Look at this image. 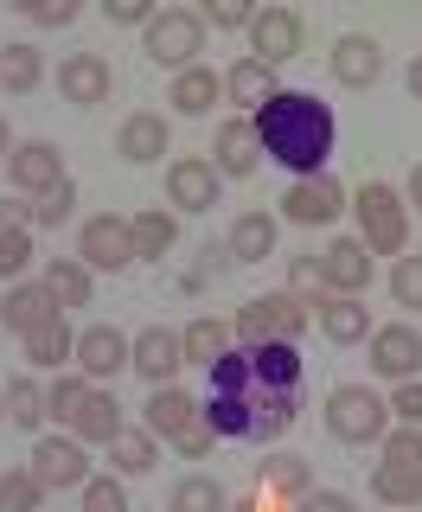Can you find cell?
<instances>
[{"instance_id": "1", "label": "cell", "mask_w": 422, "mask_h": 512, "mask_svg": "<svg viewBox=\"0 0 422 512\" xmlns=\"http://www.w3.org/2000/svg\"><path fill=\"white\" fill-rule=\"evenodd\" d=\"M205 423L231 442H275L301 416V352L295 346H237L211 365Z\"/></svg>"}, {"instance_id": "2", "label": "cell", "mask_w": 422, "mask_h": 512, "mask_svg": "<svg viewBox=\"0 0 422 512\" xmlns=\"http://www.w3.org/2000/svg\"><path fill=\"white\" fill-rule=\"evenodd\" d=\"M250 122H256L263 154L282 160V167H295L301 180H314V173L327 167V154H333V109L320 103V96H307V90H275Z\"/></svg>"}, {"instance_id": "3", "label": "cell", "mask_w": 422, "mask_h": 512, "mask_svg": "<svg viewBox=\"0 0 422 512\" xmlns=\"http://www.w3.org/2000/svg\"><path fill=\"white\" fill-rule=\"evenodd\" d=\"M359 244L371 256H403V244H410V205L397 199L384 180H365L359 186Z\"/></svg>"}, {"instance_id": "4", "label": "cell", "mask_w": 422, "mask_h": 512, "mask_svg": "<svg viewBox=\"0 0 422 512\" xmlns=\"http://www.w3.org/2000/svg\"><path fill=\"white\" fill-rule=\"evenodd\" d=\"M237 333L243 346H295L307 333V301L295 295H256L237 308Z\"/></svg>"}, {"instance_id": "5", "label": "cell", "mask_w": 422, "mask_h": 512, "mask_svg": "<svg viewBox=\"0 0 422 512\" xmlns=\"http://www.w3.org/2000/svg\"><path fill=\"white\" fill-rule=\"evenodd\" d=\"M327 429L339 442H384L391 404H384L378 391H365V384H339V391L327 397Z\"/></svg>"}, {"instance_id": "6", "label": "cell", "mask_w": 422, "mask_h": 512, "mask_svg": "<svg viewBox=\"0 0 422 512\" xmlns=\"http://www.w3.org/2000/svg\"><path fill=\"white\" fill-rule=\"evenodd\" d=\"M141 32H148V58L173 64V71H192V58L205 52V20L186 13V7H160Z\"/></svg>"}, {"instance_id": "7", "label": "cell", "mask_w": 422, "mask_h": 512, "mask_svg": "<svg viewBox=\"0 0 422 512\" xmlns=\"http://www.w3.org/2000/svg\"><path fill=\"white\" fill-rule=\"evenodd\" d=\"M77 263L84 269H128L135 263V231H128V218L103 212L84 224V237H77Z\"/></svg>"}, {"instance_id": "8", "label": "cell", "mask_w": 422, "mask_h": 512, "mask_svg": "<svg viewBox=\"0 0 422 512\" xmlns=\"http://www.w3.org/2000/svg\"><path fill=\"white\" fill-rule=\"evenodd\" d=\"M250 58L256 64H288V58H301V13H288V7H263L250 20Z\"/></svg>"}, {"instance_id": "9", "label": "cell", "mask_w": 422, "mask_h": 512, "mask_svg": "<svg viewBox=\"0 0 422 512\" xmlns=\"http://www.w3.org/2000/svg\"><path fill=\"white\" fill-rule=\"evenodd\" d=\"M371 372L410 384L422 372V333L403 327V320H397V327H371Z\"/></svg>"}, {"instance_id": "10", "label": "cell", "mask_w": 422, "mask_h": 512, "mask_svg": "<svg viewBox=\"0 0 422 512\" xmlns=\"http://www.w3.org/2000/svg\"><path fill=\"white\" fill-rule=\"evenodd\" d=\"M7 180L20 186V192H32V199H45L58 180H71L64 173V154L52 148V141H20V148L7 154Z\"/></svg>"}, {"instance_id": "11", "label": "cell", "mask_w": 422, "mask_h": 512, "mask_svg": "<svg viewBox=\"0 0 422 512\" xmlns=\"http://www.w3.org/2000/svg\"><path fill=\"white\" fill-rule=\"evenodd\" d=\"M339 212H346V192H339V180H327V173H314V180H295L282 199V218L288 224H333Z\"/></svg>"}, {"instance_id": "12", "label": "cell", "mask_w": 422, "mask_h": 512, "mask_svg": "<svg viewBox=\"0 0 422 512\" xmlns=\"http://www.w3.org/2000/svg\"><path fill=\"white\" fill-rule=\"evenodd\" d=\"M32 474H39L45 493H64V487H84V480H90V461H84V448H77V442L45 436L39 448H32Z\"/></svg>"}, {"instance_id": "13", "label": "cell", "mask_w": 422, "mask_h": 512, "mask_svg": "<svg viewBox=\"0 0 422 512\" xmlns=\"http://www.w3.org/2000/svg\"><path fill=\"white\" fill-rule=\"evenodd\" d=\"M256 160H263L256 122H250V116H231V122L218 128V148H211V167H218V180H243V173H256Z\"/></svg>"}, {"instance_id": "14", "label": "cell", "mask_w": 422, "mask_h": 512, "mask_svg": "<svg viewBox=\"0 0 422 512\" xmlns=\"http://www.w3.org/2000/svg\"><path fill=\"white\" fill-rule=\"evenodd\" d=\"M167 199L180 205V212H211L218 205V167L211 160H173L167 167Z\"/></svg>"}, {"instance_id": "15", "label": "cell", "mask_w": 422, "mask_h": 512, "mask_svg": "<svg viewBox=\"0 0 422 512\" xmlns=\"http://www.w3.org/2000/svg\"><path fill=\"white\" fill-rule=\"evenodd\" d=\"M58 90L71 96L77 109H90V103H109V90H116V77H109V64L96 58V52H71L58 64Z\"/></svg>"}, {"instance_id": "16", "label": "cell", "mask_w": 422, "mask_h": 512, "mask_svg": "<svg viewBox=\"0 0 422 512\" xmlns=\"http://www.w3.org/2000/svg\"><path fill=\"white\" fill-rule=\"evenodd\" d=\"M128 365H135L148 384H167L173 372L186 365V346H180V333H167V327H148L135 340V352H128Z\"/></svg>"}, {"instance_id": "17", "label": "cell", "mask_w": 422, "mask_h": 512, "mask_svg": "<svg viewBox=\"0 0 422 512\" xmlns=\"http://www.w3.org/2000/svg\"><path fill=\"white\" fill-rule=\"evenodd\" d=\"M320 276H327V288H339V295H365L371 288V250L359 237H339V244L320 256Z\"/></svg>"}, {"instance_id": "18", "label": "cell", "mask_w": 422, "mask_h": 512, "mask_svg": "<svg viewBox=\"0 0 422 512\" xmlns=\"http://www.w3.org/2000/svg\"><path fill=\"white\" fill-rule=\"evenodd\" d=\"M128 346L116 327H84L77 333V365H84V378H116L122 365H128Z\"/></svg>"}, {"instance_id": "19", "label": "cell", "mask_w": 422, "mask_h": 512, "mask_svg": "<svg viewBox=\"0 0 422 512\" xmlns=\"http://www.w3.org/2000/svg\"><path fill=\"white\" fill-rule=\"evenodd\" d=\"M378 71H384V52H378V39H359V32H346V39L333 45V77L346 90H365V84H378Z\"/></svg>"}, {"instance_id": "20", "label": "cell", "mask_w": 422, "mask_h": 512, "mask_svg": "<svg viewBox=\"0 0 422 512\" xmlns=\"http://www.w3.org/2000/svg\"><path fill=\"white\" fill-rule=\"evenodd\" d=\"M58 320V295L45 282H20V288H7V327L20 333H39V327H52Z\"/></svg>"}, {"instance_id": "21", "label": "cell", "mask_w": 422, "mask_h": 512, "mask_svg": "<svg viewBox=\"0 0 422 512\" xmlns=\"http://www.w3.org/2000/svg\"><path fill=\"white\" fill-rule=\"evenodd\" d=\"M314 314H320V333H327L333 346H352V340H365V333H371V314H365L359 295H320Z\"/></svg>"}, {"instance_id": "22", "label": "cell", "mask_w": 422, "mask_h": 512, "mask_svg": "<svg viewBox=\"0 0 422 512\" xmlns=\"http://www.w3.org/2000/svg\"><path fill=\"white\" fill-rule=\"evenodd\" d=\"M199 404H192V397L186 391H173V384H154V397H148V436H186V429L192 423H199Z\"/></svg>"}, {"instance_id": "23", "label": "cell", "mask_w": 422, "mask_h": 512, "mask_svg": "<svg viewBox=\"0 0 422 512\" xmlns=\"http://www.w3.org/2000/svg\"><path fill=\"white\" fill-rule=\"evenodd\" d=\"M116 154H122V160H141V167H148V160H160V154H167V122H160L154 109L128 116L122 135H116Z\"/></svg>"}, {"instance_id": "24", "label": "cell", "mask_w": 422, "mask_h": 512, "mask_svg": "<svg viewBox=\"0 0 422 512\" xmlns=\"http://www.w3.org/2000/svg\"><path fill=\"white\" fill-rule=\"evenodd\" d=\"M218 96H224V77L205 71V64H192V71L173 77V96H167V103L180 109V116H211V103H218Z\"/></svg>"}, {"instance_id": "25", "label": "cell", "mask_w": 422, "mask_h": 512, "mask_svg": "<svg viewBox=\"0 0 422 512\" xmlns=\"http://www.w3.org/2000/svg\"><path fill=\"white\" fill-rule=\"evenodd\" d=\"M307 480H314V474H307L301 455H269L263 468H256V493H269V500H288V506H295L301 493H307Z\"/></svg>"}, {"instance_id": "26", "label": "cell", "mask_w": 422, "mask_h": 512, "mask_svg": "<svg viewBox=\"0 0 422 512\" xmlns=\"http://www.w3.org/2000/svg\"><path fill=\"white\" fill-rule=\"evenodd\" d=\"M224 96L243 103V109H263L269 96H275V71H269V64H256V58H237L231 71H224Z\"/></svg>"}, {"instance_id": "27", "label": "cell", "mask_w": 422, "mask_h": 512, "mask_svg": "<svg viewBox=\"0 0 422 512\" xmlns=\"http://www.w3.org/2000/svg\"><path fill=\"white\" fill-rule=\"evenodd\" d=\"M371 493H378L384 506H416L422 500V461H378Z\"/></svg>"}, {"instance_id": "28", "label": "cell", "mask_w": 422, "mask_h": 512, "mask_svg": "<svg viewBox=\"0 0 422 512\" xmlns=\"http://www.w3.org/2000/svg\"><path fill=\"white\" fill-rule=\"evenodd\" d=\"M275 256V218L269 212H243L231 224V263H263Z\"/></svg>"}, {"instance_id": "29", "label": "cell", "mask_w": 422, "mask_h": 512, "mask_svg": "<svg viewBox=\"0 0 422 512\" xmlns=\"http://www.w3.org/2000/svg\"><path fill=\"white\" fill-rule=\"evenodd\" d=\"M71 429H77L84 442H116V436H122V404H116V391H90Z\"/></svg>"}, {"instance_id": "30", "label": "cell", "mask_w": 422, "mask_h": 512, "mask_svg": "<svg viewBox=\"0 0 422 512\" xmlns=\"http://www.w3.org/2000/svg\"><path fill=\"white\" fill-rule=\"evenodd\" d=\"M64 359H77V333L64 327V314L52 320V327L26 333V365H39V372H58Z\"/></svg>"}, {"instance_id": "31", "label": "cell", "mask_w": 422, "mask_h": 512, "mask_svg": "<svg viewBox=\"0 0 422 512\" xmlns=\"http://www.w3.org/2000/svg\"><path fill=\"white\" fill-rule=\"evenodd\" d=\"M45 288L58 295V308H90V269L77 263V256H52V269H45Z\"/></svg>"}, {"instance_id": "32", "label": "cell", "mask_w": 422, "mask_h": 512, "mask_svg": "<svg viewBox=\"0 0 422 512\" xmlns=\"http://www.w3.org/2000/svg\"><path fill=\"white\" fill-rule=\"evenodd\" d=\"M39 77H45V58H39V45H7L0 52V84H7L13 96H26V90H39Z\"/></svg>"}, {"instance_id": "33", "label": "cell", "mask_w": 422, "mask_h": 512, "mask_svg": "<svg viewBox=\"0 0 422 512\" xmlns=\"http://www.w3.org/2000/svg\"><path fill=\"white\" fill-rule=\"evenodd\" d=\"M180 346H186V359H199V365H218L224 352H231V327H224V320H192V327L180 333Z\"/></svg>"}, {"instance_id": "34", "label": "cell", "mask_w": 422, "mask_h": 512, "mask_svg": "<svg viewBox=\"0 0 422 512\" xmlns=\"http://www.w3.org/2000/svg\"><path fill=\"white\" fill-rule=\"evenodd\" d=\"M128 231H135V256H167L173 250V237H180V224H173V212H141V218H128Z\"/></svg>"}, {"instance_id": "35", "label": "cell", "mask_w": 422, "mask_h": 512, "mask_svg": "<svg viewBox=\"0 0 422 512\" xmlns=\"http://www.w3.org/2000/svg\"><path fill=\"white\" fill-rule=\"evenodd\" d=\"M167 512H231V500H224V487H218V480L192 474V480H180V487H173Z\"/></svg>"}, {"instance_id": "36", "label": "cell", "mask_w": 422, "mask_h": 512, "mask_svg": "<svg viewBox=\"0 0 422 512\" xmlns=\"http://www.w3.org/2000/svg\"><path fill=\"white\" fill-rule=\"evenodd\" d=\"M109 461H116V474H148L154 468V436L148 429H122V436L109 442Z\"/></svg>"}, {"instance_id": "37", "label": "cell", "mask_w": 422, "mask_h": 512, "mask_svg": "<svg viewBox=\"0 0 422 512\" xmlns=\"http://www.w3.org/2000/svg\"><path fill=\"white\" fill-rule=\"evenodd\" d=\"M39 506H45V487H39V474H32V468L0 474V512H39Z\"/></svg>"}, {"instance_id": "38", "label": "cell", "mask_w": 422, "mask_h": 512, "mask_svg": "<svg viewBox=\"0 0 422 512\" xmlns=\"http://www.w3.org/2000/svg\"><path fill=\"white\" fill-rule=\"evenodd\" d=\"M7 416H13L20 429H39L45 416H52V410H45V391H39L32 378H13V384H7Z\"/></svg>"}, {"instance_id": "39", "label": "cell", "mask_w": 422, "mask_h": 512, "mask_svg": "<svg viewBox=\"0 0 422 512\" xmlns=\"http://www.w3.org/2000/svg\"><path fill=\"white\" fill-rule=\"evenodd\" d=\"M391 295H397V308H416V314H422V256H397Z\"/></svg>"}, {"instance_id": "40", "label": "cell", "mask_w": 422, "mask_h": 512, "mask_svg": "<svg viewBox=\"0 0 422 512\" xmlns=\"http://www.w3.org/2000/svg\"><path fill=\"white\" fill-rule=\"evenodd\" d=\"M84 397H90V384H84V378H58L52 391H45V410H52L58 423H77V410H84Z\"/></svg>"}, {"instance_id": "41", "label": "cell", "mask_w": 422, "mask_h": 512, "mask_svg": "<svg viewBox=\"0 0 422 512\" xmlns=\"http://www.w3.org/2000/svg\"><path fill=\"white\" fill-rule=\"evenodd\" d=\"M71 205H77V180H58L39 205H32V224H52V231H58V224L71 218Z\"/></svg>"}, {"instance_id": "42", "label": "cell", "mask_w": 422, "mask_h": 512, "mask_svg": "<svg viewBox=\"0 0 422 512\" xmlns=\"http://www.w3.org/2000/svg\"><path fill=\"white\" fill-rule=\"evenodd\" d=\"M84 512H128L122 480H109V474L96 480V474H90V480H84Z\"/></svg>"}, {"instance_id": "43", "label": "cell", "mask_w": 422, "mask_h": 512, "mask_svg": "<svg viewBox=\"0 0 422 512\" xmlns=\"http://www.w3.org/2000/svg\"><path fill=\"white\" fill-rule=\"evenodd\" d=\"M26 263H32V237H26V224H20V231H0V282L20 276Z\"/></svg>"}, {"instance_id": "44", "label": "cell", "mask_w": 422, "mask_h": 512, "mask_svg": "<svg viewBox=\"0 0 422 512\" xmlns=\"http://www.w3.org/2000/svg\"><path fill=\"white\" fill-rule=\"evenodd\" d=\"M26 20H39V26H71V20H77V0H26Z\"/></svg>"}, {"instance_id": "45", "label": "cell", "mask_w": 422, "mask_h": 512, "mask_svg": "<svg viewBox=\"0 0 422 512\" xmlns=\"http://www.w3.org/2000/svg\"><path fill=\"white\" fill-rule=\"evenodd\" d=\"M199 20H211V26H224V32H231V26H250V20H256V13H250V7H243V0H211V7L199 13Z\"/></svg>"}, {"instance_id": "46", "label": "cell", "mask_w": 422, "mask_h": 512, "mask_svg": "<svg viewBox=\"0 0 422 512\" xmlns=\"http://www.w3.org/2000/svg\"><path fill=\"white\" fill-rule=\"evenodd\" d=\"M391 416H403V423H422V378H410V384H397V397H391Z\"/></svg>"}, {"instance_id": "47", "label": "cell", "mask_w": 422, "mask_h": 512, "mask_svg": "<svg viewBox=\"0 0 422 512\" xmlns=\"http://www.w3.org/2000/svg\"><path fill=\"white\" fill-rule=\"evenodd\" d=\"M211 442H218V429H211L205 416L186 429V436H173V448H180V455H192V461H199V455H211Z\"/></svg>"}, {"instance_id": "48", "label": "cell", "mask_w": 422, "mask_h": 512, "mask_svg": "<svg viewBox=\"0 0 422 512\" xmlns=\"http://www.w3.org/2000/svg\"><path fill=\"white\" fill-rule=\"evenodd\" d=\"M288 282H295V288H314V301H320V288H327V276H320V256H295Z\"/></svg>"}, {"instance_id": "49", "label": "cell", "mask_w": 422, "mask_h": 512, "mask_svg": "<svg viewBox=\"0 0 422 512\" xmlns=\"http://www.w3.org/2000/svg\"><path fill=\"white\" fill-rule=\"evenodd\" d=\"M109 20H116V26H148L154 7H148V0H109Z\"/></svg>"}, {"instance_id": "50", "label": "cell", "mask_w": 422, "mask_h": 512, "mask_svg": "<svg viewBox=\"0 0 422 512\" xmlns=\"http://www.w3.org/2000/svg\"><path fill=\"white\" fill-rule=\"evenodd\" d=\"M295 512H359V506H352L346 493H301Z\"/></svg>"}, {"instance_id": "51", "label": "cell", "mask_w": 422, "mask_h": 512, "mask_svg": "<svg viewBox=\"0 0 422 512\" xmlns=\"http://www.w3.org/2000/svg\"><path fill=\"white\" fill-rule=\"evenodd\" d=\"M26 218H32V205H20V199H7V192H0V231H20Z\"/></svg>"}, {"instance_id": "52", "label": "cell", "mask_w": 422, "mask_h": 512, "mask_svg": "<svg viewBox=\"0 0 422 512\" xmlns=\"http://www.w3.org/2000/svg\"><path fill=\"white\" fill-rule=\"evenodd\" d=\"M231 512H295V506H288V500H269V493H250V500L231 506Z\"/></svg>"}, {"instance_id": "53", "label": "cell", "mask_w": 422, "mask_h": 512, "mask_svg": "<svg viewBox=\"0 0 422 512\" xmlns=\"http://www.w3.org/2000/svg\"><path fill=\"white\" fill-rule=\"evenodd\" d=\"M410 205H416V212H422V160H416V167H410Z\"/></svg>"}, {"instance_id": "54", "label": "cell", "mask_w": 422, "mask_h": 512, "mask_svg": "<svg viewBox=\"0 0 422 512\" xmlns=\"http://www.w3.org/2000/svg\"><path fill=\"white\" fill-rule=\"evenodd\" d=\"M410 96H416V103H422V58L410 64Z\"/></svg>"}, {"instance_id": "55", "label": "cell", "mask_w": 422, "mask_h": 512, "mask_svg": "<svg viewBox=\"0 0 422 512\" xmlns=\"http://www.w3.org/2000/svg\"><path fill=\"white\" fill-rule=\"evenodd\" d=\"M7 154H13V148H7V122H0V160H7Z\"/></svg>"}, {"instance_id": "56", "label": "cell", "mask_w": 422, "mask_h": 512, "mask_svg": "<svg viewBox=\"0 0 422 512\" xmlns=\"http://www.w3.org/2000/svg\"><path fill=\"white\" fill-rule=\"evenodd\" d=\"M0 410H7V397H0Z\"/></svg>"}, {"instance_id": "57", "label": "cell", "mask_w": 422, "mask_h": 512, "mask_svg": "<svg viewBox=\"0 0 422 512\" xmlns=\"http://www.w3.org/2000/svg\"><path fill=\"white\" fill-rule=\"evenodd\" d=\"M397 512H403V506H397Z\"/></svg>"}, {"instance_id": "58", "label": "cell", "mask_w": 422, "mask_h": 512, "mask_svg": "<svg viewBox=\"0 0 422 512\" xmlns=\"http://www.w3.org/2000/svg\"><path fill=\"white\" fill-rule=\"evenodd\" d=\"M39 512H45V506H39Z\"/></svg>"}]
</instances>
